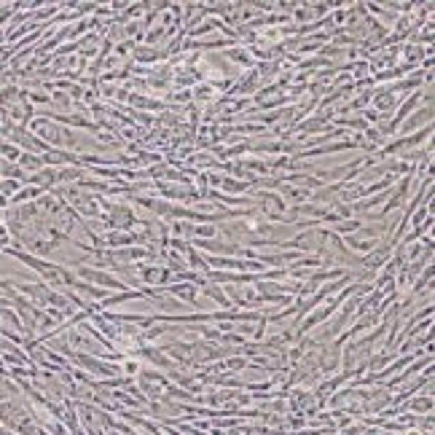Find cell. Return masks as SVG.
Here are the masks:
<instances>
[{"label":"cell","instance_id":"obj_1","mask_svg":"<svg viewBox=\"0 0 435 435\" xmlns=\"http://www.w3.org/2000/svg\"><path fill=\"white\" fill-rule=\"evenodd\" d=\"M70 269L76 271V277H81L83 282H89V285H97V288H103V290H116V293L129 290L124 280H119V277H116V274H110V271L97 269V266H81V264H76V261H73V266H70Z\"/></svg>","mask_w":435,"mask_h":435},{"label":"cell","instance_id":"obj_2","mask_svg":"<svg viewBox=\"0 0 435 435\" xmlns=\"http://www.w3.org/2000/svg\"><path fill=\"white\" fill-rule=\"evenodd\" d=\"M427 124H433V108H422V110H416L411 119H406L403 124H400V132L403 135H409V132H414V129H419V126H427Z\"/></svg>","mask_w":435,"mask_h":435},{"label":"cell","instance_id":"obj_3","mask_svg":"<svg viewBox=\"0 0 435 435\" xmlns=\"http://www.w3.org/2000/svg\"><path fill=\"white\" fill-rule=\"evenodd\" d=\"M132 57L137 60V62H159V60H164L167 51H159V49H148V46H135V51H132Z\"/></svg>","mask_w":435,"mask_h":435},{"label":"cell","instance_id":"obj_4","mask_svg":"<svg viewBox=\"0 0 435 435\" xmlns=\"http://www.w3.org/2000/svg\"><path fill=\"white\" fill-rule=\"evenodd\" d=\"M223 27V19H205L199 27H191L186 35H191V38H196V35H205V33H212V30H221Z\"/></svg>","mask_w":435,"mask_h":435},{"label":"cell","instance_id":"obj_5","mask_svg":"<svg viewBox=\"0 0 435 435\" xmlns=\"http://www.w3.org/2000/svg\"><path fill=\"white\" fill-rule=\"evenodd\" d=\"M0 156H6L11 164H17V162H19V156H22V151L14 143H0Z\"/></svg>","mask_w":435,"mask_h":435},{"label":"cell","instance_id":"obj_6","mask_svg":"<svg viewBox=\"0 0 435 435\" xmlns=\"http://www.w3.org/2000/svg\"><path fill=\"white\" fill-rule=\"evenodd\" d=\"M228 57H231L234 62L245 65V67H250V65H253V60H250V54H245V51H228Z\"/></svg>","mask_w":435,"mask_h":435}]
</instances>
